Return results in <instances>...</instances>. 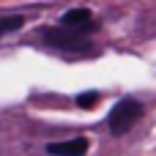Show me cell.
<instances>
[{"mask_svg": "<svg viewBox=\"0 0 156 156\" xmlns=\"http://www.w3.org/2000/svg\"><path fill=\"white\" fill-rule=\"evenodd\" d=\"M44 41L55 49H63V52H71V55H93L96 47L90 44V38L85 33H77V30H66V27H47L41 30Z\"/></svg>", "mask_w": 156, "mask_h": 156, "instance_id": "6da1fadb", "label": "cell"}, {"mask_svg": "<svg viewBox=\"0 0 156 156\" xmlns=\"http://www.w3.org/2000/svg\"><path fill=\"white\" fill-rule=\"evenodd\" d=\"M143 118V101L134 99V96H123L107 115V126L110 132L118 137V134H126L137 126V121Z\"/></svg>", "mask_w": 156, "mask_h": 156, "instance_id": "7a4b0ae2", "label": "cell"}, {"mask_svg": "<svg viewBox=\"0 0 156 156\" xmlns=\"http://www.w3.org/2000/svg\"><path fill=\"white\" fill-rule=\"evenodd\" d=\"M63 27L88 36V33L96 27V19H93V14H90L88 8H69V11L63 14Z\"/></svg>", "mask_w": 156, "mask_h": 156, "instance_id": "3957f363", "label": "cell"}, {"mask_svg": "<svg viewBox=\"0 0 156 156\" xmlns=\"http://www.w3.org/2000/svg\"><path fill=\"white\" fill-rule=\"evenodd\" d=\"M47 154L49 156H85L88 154V140L77 137V140H66V143H49Z\"/></svg>", "mask_w": 156, "mask_h": 156, "instance_id": "277c9868", "label": "cell"}, {"mask_svg": "<svg viewBox=\"0 0 156 156\" xmlns=\"http://www.w3.org/2000/svg\"><path fill=\"white\" fill-rule=\"evenodd\" d=\"M25 25V16L14 14V16H0V36L3 33H11V30H19Z\"/></svg>", "mask_w": 156, "mask_h": 156, "instance_id": "5b68a950", "label": "cell"}, {"mask_svg": "<svg viewBox=\"0 0 156 156\" xmlns=\"http://www.w3.org/2000/svg\"><path fill=\"white\" fill-rule=\"evenodd\" d=\"M99 101H101V93H99V90H85V93L77 96V104H80L82 110H90V107H96Z\"/></svg>", "mask_w": 156, "mask_h": 156, "instance_id": "8992f818", "label": "cell"}]
</instances>
